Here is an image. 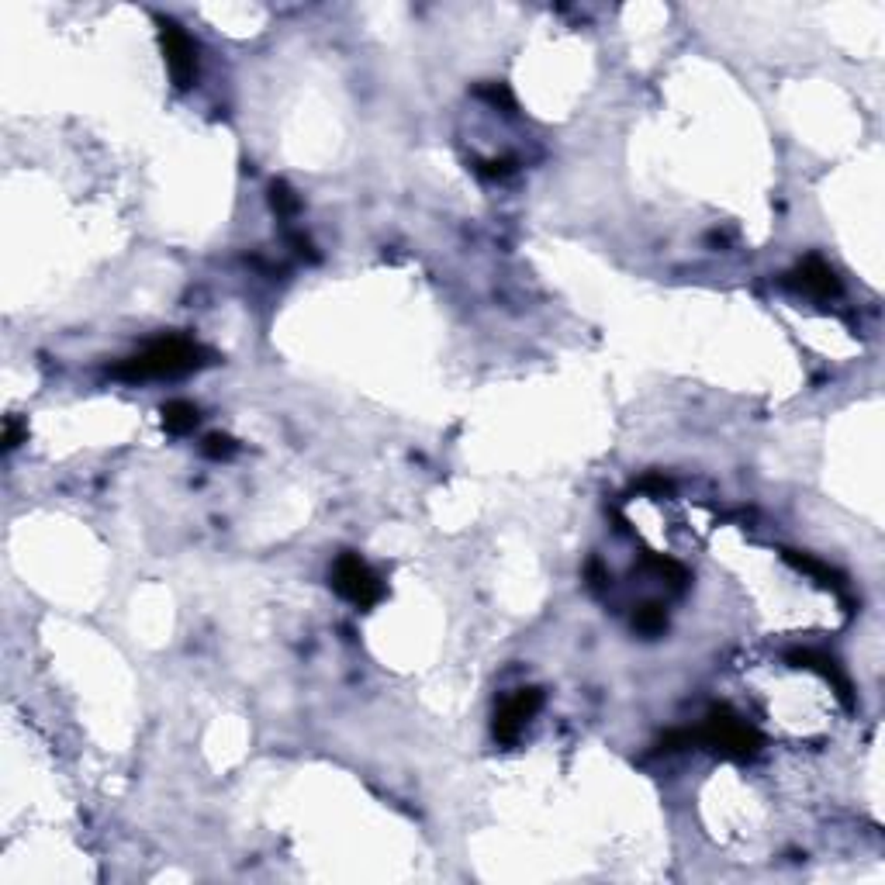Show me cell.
<instances>
[{"label":"cell","mask_w":885,"mask_h":885,"mask_svg":"<svg viewBox=\"0 0 885 885\" xmlns=\"http://www.w3.org/2000/svg\"><path fill=\"white\" fill-rule=\"evenodd\" d=\"M208 363V353L184 339V335H166V339H156L149 343L142 353L128 356L125 363L115 367V374L125 377V381H149V377H177L187 374V371H197Z\"/></svg>","instance_id":"cell-1"},{"label":"cell","mask_w":885,"mask_h":885,"mask_svg":"<svg viewBox=\"0 0 885 885\" xmlns=\"http://www.w3.org/2000/svg\"><path fill=\"white\" fill-rule=\"evenodd\" d=\"M689 737L692 740H702L706 748L720 750L723 758H733V761H744V758L758 754V748H761L758 730L750 727L748 720L733 716L730 709L709 712V720L699 727V733H689Z\"/></svg>","instance_id":"cell-2"},{"label":"cell","mask_w":885,"mask_h":885,"mask_svg":"<svg viewBox=\"0 0 885 885\" xmlns=\"http://www.w3.org/2000/svg\"><path fill=\"white\" fill-rule=\"evenodd\" d=\"M333 588L346 598V602H353L360 609H367V606H374L377 598L384 595L381 588V581H377V574L356 553H339V560L333 564Z\"/></svg>","instance_id":"cell-3"},{"label":"cell","mask_w":885,"mask_h":885,"mask_svg":"<svg viewBox=\"0 0 885 885\" xmlns=\"http://www.w3.org/2000/svg\"><path fill=\"white\" fill-rule=\"evenodd\" d=\"M159 42H163V52H166V70L177 83L180 90L191 87V80L197 73V52L194 42L187 39V32L180 28L177 21L159 18Z\"/></svg>","instance_id":"cell-4"},{"label":"cell","mask_w":885,"mask_h":885,"mask_svg":"<svg viewBox=\"0 0 885 885\" xmlns=\"http://www.w3.org/2000/svg\"><path fill=\"white\" fill-rule=\"evenodd\" d=\"M540 702H543V695H540L536 689L512 692L509 699L498 706V712H494V737L505 740V744H512V740L523 733V727L536 716Z\"/></svg>","instance_id":"cell-5"},{"label":"cell","mask_w":885,"mask_h":885,"mask_svg":"<svg viewBox=\"0 0 885 885\" xmlns=\"http://www.w3.org/2000/svg\"><path fill=\"white\" fill-rule=\"evenodd\" d=\"M788 284L792 287H799L803 295H809V297H833V295H841V280H837V274H833V267L830 263H824L820 256H809V259H803L792 274H788Z\"/></svg>","instance_id":"cell-6"},{"label":"cell","mask_w":885,"mask_h":885,"mask_svg":"<svg viewBox=\"0 0 885 885\" xmlns=\"http://www.w3.org/2000/svg\"><path fill=\"white\" fill-rule=\"evenodd\" d=\"M163 426H166V433H174V436L191 433V429L197 426V409L191 405V401H184V398L166 401V405H163Z\"/></svg>","instance_id":"cell-7"},{"label":"cell","mask_w":885,"mask_h":885,"mask_svg":"<svg viewBox=\"0 0 885 885\" xmlns=\"http://www.w3.org/2000/svg\"><path fill=\"white\" fill-rule=\"evenodd\" d=\"M633 626L640 633H647V636H654V633H661L664 626H668V616H664V609L661 606H640L636 609V616H633Z\"/></svg>","instance_id":"cell-8"},{"label":"cell","mask_w":885,"mask_h":885,"mask_svg":"<svg viewBox=\"0 0 885 885\" xmlns=\"http://www.w3.org/2000/svg\"><path fill=\"white\" fill-rule=\"evenodd\" d=\"M204 453L212 457V460H225V457H232L236 453V439L232 436H208L204 439Z\"/></svg>","instance_id":"cell-9"},{"label":"cell","mask_w":885,"mask_h":885,"mask_svg":"<svg viewBox=\"0 0 885 885\" xmlns=\"http://www.w3.org/2000/svg\"><path fill=\"white\" fill-rule=\"evenodd\" d=\"M270 201H274V208L280 212V215H291V212H297V197L291 194V187H287V184H274V187H270Z\"/></svg>","instance_id":"cell-10"},{"label":"cell","mask_w":885,"mask_h":885,"mask_svg":"<svg viewBox=\"0 0 885 885\" xmlns=\"http://www.w3.org/2000/svg\"><path fill=\"white\" fill-rule=\"evenodd\" d=\"M477 170H481V177H505L512 166L509 159H492V163H481Z\"/></svg>","instance_id":"cell-11"},{"label":"cell","mask_w":885,"mask_h":885,"mask_svg":"<svg viewBox=\"0 0 885 885\" xmlns=\"http://www.w3.org/2000/svg\"><path fill=\"white\" fill-rule=\"evenodd\" d=\"M481 94L492 100V104H502V108H512V98L505 87H481Z\"/></svg>","instance_id":"cell-12"},{"label":"cell","mask_w":885,"mask_h":885,"mask_svg":"<svg viewBox=\"0 0 885 885\" xmlns=\"http://www.w3.org/2000/svg\"><path fill=\"white\" fill-rule=\"evenodd\" d=\"M18 439H21L18 422H7V436H4V447H7V450H14V447H18Z\"/></svg>","instance_id":"cell-13"}]
</instances>
